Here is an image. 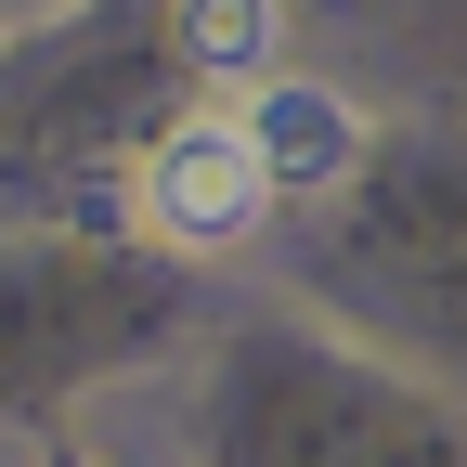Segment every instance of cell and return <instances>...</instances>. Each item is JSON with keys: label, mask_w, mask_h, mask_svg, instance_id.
<instances>
[{"label": "cell", "mask_w": 467, "mask_h": 467, "mask_svg": "<svg viewBox=\"0 0 467 467\" xmlns=\"http://www.w3.org/2000/svg\"><path fill=\"white\" fill-rule=\"evenodd\" d=\"M14 467H78V454H14Z\"/></svg>", "instance_id": "cell-4"}, {"label": "cell", "mask_w": 467, "mask_h": 467, "mask_svg": "<svg viewBox=\"0 0 467 467\" xmlns=\"http://www.w3.org/2000/svg\"><path fill=\"white\" fill-rule=\"evenodd\" d=\"M273 195H285V182H273V156L247 143V117H182V130L143 156V182H130L143 234H156V247H182V260L247 247Z\"/></svg>", "instance_id": "cell-1"}, {"label": "cell", "mask_w": 467, "mask_h": 467, "mask_svg": "<svg viewBox=\"0 0 467 467\" xmlns=\"http://www.w3.org/2000/svg\"><path fill=\"white\" fill-rule=\"evenodd\" d=\"M169 39H182V66H208V78H285L273 66V39H285L273 0H169Z\"/></svg>", "instance_id": "cell-3"}, {"label": "cell", "mask_w": 467, "mask_h": 467, "mask_svg": "<svg viewBox=\"0 0 467 467\" xmlns=\"http://www.w3.org/2000/svg\"><path fill=\"white\" fill-rule=\"evenodd\" d=\"M247 143L273 156L285 195H312V182H337V169L364 156V117H350L325 78H247Z\"/></svg>", "instance_id": "cell-2"}, {"label": "cell", "mask_w": 467, "mask_h": 467, "mask_svg": "<svg viewBox=\"0 0 467 467\" xmlns=\"http://www.w3.org/2000/svg\"><path fill=\"white\" fill-rule=\"evenodd\" d=\"M0 26H14V0H0Z\"/></svg>", "instance_id": "cell-5"}]
</instances>
